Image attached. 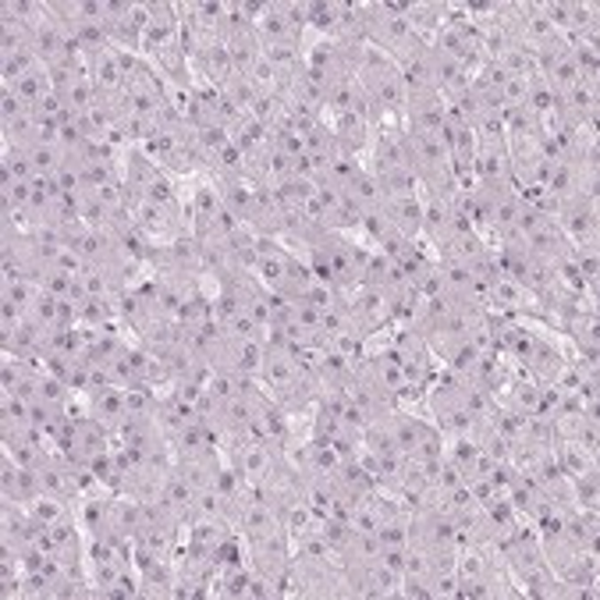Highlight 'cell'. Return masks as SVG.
<instances>
[{"label":"cell","instance_id":"cell-1","mask_svg":"<svg viewBox=\"0 0 600 600\" xmlns=\"http://www.w3.org/2000/svg\"><path fill=\"white\" fill-rule=\"evenodd\" d=\"M303 249H306V263L313 277L320 284H330L335 292L359 288L373 252V246H359L349 234L330 231V228H313L303 239Z\"/></svg>","mask_w":600,"mask_h":600},{"label":"cell","instance_id":"cell-2","mask_svg":"<svg viewBox=\"0 0 600 600\" xmlns=\"http://www.w3.org/2000/svg\"><path fill=\"white\" fill-rule=\"evenodd\" d=\"M498 550H501V561H504V568H509L519 597L558 600V576H555V568H550V561L544 555L536 526L519 523L515 533Z\"/></svg>","mask_w":600,"mask_h":600},{"label":"cell","instance_id":"cell-3","mask_svg":"<svg viewBox=\"0 0 600 600\" xmlns=\"http://www.w3.org/2000/svg\"><path fill=\"white\" fill-rule=\"evenodd\" d=\"M359 89H362V103H367L373 129L405 124V83L391 57L367 46V57H362V68H359Z\"/></svg>","mask_w":600,"mask_h":600},{"label":"cell","instance_id":"cell-4","mask_svg":"<svg viewBox=\"0 0 600 600\" xmlns=\"http://www.w3.org/2000/svg\"><path fill=\"white\" fill-rule=\"evenodd\" d=\"M455 579H459V597L462 600H501V597H519L509 568L501 561L498 547H480V544H462L459 561H455Z\"/></svg>","mask_w":600,"mask_h":600},{"label":"cell","instance_id":"cell-5","mask_svg":"<svg viewBox=\"0 0 600 600\" xmlns=\"http://www.w3.org/2000/svg\"><path fill=\"white\" fill-rule=\"evenodd\" d=\"M153 277H182V281H203L207 277V263H203V249L193 231L178 234V239L156 242L150 260Z\"/></svg>","mask_w":600,"mask_h":600},{"label":"cell","instance_id":"cell-6","mask_svg":"<svg viewBox=\"0 0 600 600\" xmlns=\"http://www.w3.org/2000/svg\"><path fill=\"white\" fill-rule=\"evenodd\" d=\"M57 448L65 451L75 466H83V469L89 472L92 462L103 459V455H107L110 448H114V437H110L92 416L75 413V416L68 419V426H65V434L57 437Z\"/></svg>","mask_w":600,"mask_h":600},{"label":"cell","instance_id":"cell-7","mask_svg":"<svg viewBox=\"0 0 600 600\" xmlns=\"http://www.w3.org/2000/svg\"><path fill=\"white\" fill-rule=\"evenodd\" d=\"M345 303H349V317L367 341L381 338L384 330H391V298L381 288H373V284H359V288L345 292Z\"/></svg>","mask_w":600,"mask_h":600},{"label":"cell","instance_id":"cell-8","mask_svg":"<svg viewBox=\"0 0 600 600\" xmlns=\"http://www.w3.org/2000/svg\"><path fill=\"white\" fill-rule=\"evenodd\" d=\"M83 413L97 419L110 437H118L129 423V391L124 388H92L89 394H83Z\"/></svg>","mask_w":600,"mask_h":600},{"label":"cell","instance_id":"cell-9","mask_svg":"<svg viewBox=\"0 0 600 600\" xmlns=\"http://www.w3.org/2000/svg\"><path fill=\"white\" fill-rule=\"evenodd\" d=\"M327 121H330V132H335V139H338V153L341 156H362L373 142V135H377V129L370 124L367 107L345 110V114L327 118Z\"/></svg>","mask_w":600,"mask_h":600},{"label":"cell","instance_id":"cell-10","mask_svg":"<svg viewBox=\"0 0 600 600\" xmlns=\"http://www.w3.org/2000/svg\"><path fill=\"white\" fill-rule=\"evenodd\" d=\"M92 86H97V103H114L118 92L124 89V61H121V51H107L100 57H92L86 65Z\"/></svg>","mask_w":600,"mask_h":600},{"label":"cell","instance_id":"cell-11","mask_svg":"<svg viewBox=\"0 0 600 600\" xmlns=\"http://www.w3.org/2000/svg\"><path fill=\"white\" fill-rule=\"evenodd\" d=\"M303 29H295L284 14L277 11V4H266V11L257 19V40L263 51H274V46H295V51H306L303 43Z\"/></svg>","mask_w":600,"mask_h":600},{"label":"cell","instance_id":"cell-12","mask_svg":"<svg viewBox=\"0 0 600 600\" xmlns=\"http://www.w3.org/2000/svg\"><path fill=\"white\" fill-rule=\"evenodd\" d=\"M188 68H193V75H196V83H199V86L220 89V86H225L228 78L234 75V61H231L228 43H225V40H220V43H210L199 57L188 61Z\"/></svg>","mask_w":600,"mask_h":600},{"label":"cell","instance_id":"cell-13","mask_svg":"<svg viewBox=\"0 0 600 600\" xmlns=\"http://www.w3.org/2000/svg\"><path fill=\"white\" fill-rule=\"evenodd\" d=\"M388 225L399 228L408 242H419L423 234V193H408V196H384V210Z\"/></svg>","mask_w":600,"mask_h":600},{"label":"cell","instance_id":"cell-14","mask_svg":"<svg viewBox=\"0 0 600 600\" xmlns=\"http://www.w3.org/2000/svg\"><path fill=\"white\" fill-rule=\"evenodd\" d=\"M249 582H252V568L246 558L225 561L217 568L214 590L210 597H228V600H249Z\"/></svg>","mask_w":600,"mask_h":600},{"label":"cell","instance_id":"cell-15","mask_svg":"<svg viewBox=\"0 0 600 600\" xmlns=\"http://www.w3.org/2000/svg\"><path fill=\"white\" fill-rule=\"evenodd\" d=\"M501 75H515V78H536V57L526 51V46H509V51H501L498 57H491Z\"/></svg>","mask_w":600,"mask_h":600},{"label":"cell","instance_id":"cell-16","mask_svg":"<svg viewBox=\"0 0 600 600\" xmlns=\"http://www.w3.org/2000/svg\"><path fill=\"white\" fill-rule=\"evenodd\" d=\"M11 89L19 92V97H22L29 107H36V103H43V100L54 92V83H51V72H46V65H43V68H36L33 75L19 78V83H14Z\"/></svg>","mask_w":600,"mask_h":600},{"label":"cell","instance_id":"cell-17","mask_svg":"<svg viewBox=\"0 0 600 600\" xmlns=\"http://www.w3.org/2000/svg\"><path fill=\"white\" fill-rule=\"evenodd\" d=\"M217 92H220V97H225L228 103H234L239 110H246V114H252V107H257V100H260L257 86H252L249 78H246V75H239V72H234V75H231L228 83L220 86Z\"/></svg>","mask_w":600,"mask_h":600},{"label":"cell","instance_id":"cell-18","mask_svg":"<svg viewBox=\"0 0 600 600\" xmlns=\"http://www.w3.org/2000/svg\"><path fill=\"white\" fill-rule=\"evenodd\" d=\"M0 167H4V182L0 185H29L36 178L33 164H29V156L22 150H11L4 146V156H0Z\"/></svg>","mask_w":600,"mask_h":600},{"label":"cell","instance_id":"cell-19","mask_svg":"<svg viewBox=\"0 0 600 600\" xmlns=\"http://www.w3.org/2000/svg\"><path fill=\"white\" fill-rule=\"evenodd\" d=\"M572 263H576V271L582 274V281H587V292L597 295V274H600V249H597V242L593 246H572Z\"/></svg>","mask_w":600,"mask_h":600}]
</instances>
